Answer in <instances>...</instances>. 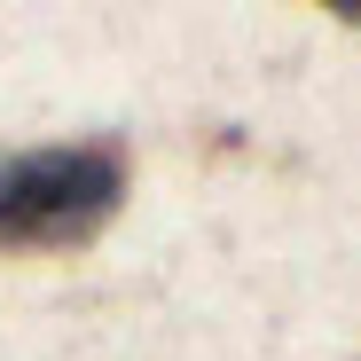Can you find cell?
Returning a JSON list of instances; mask_svg holds the SVG:
<instances>
[{"mask_svg":"<svg viewBox=\"0 0 361 361\" xmlns=\"http://www.w3.org/2000/svg\"><path fill=\"white\" fill-rule=\"evenodd\" d=\"M126 165L102 142H63V149H24L0 165V252H63L118 212Z\"/></svg>","mask_w":361,"mask_h":361,"instance_id":"obj_1","label":"cell"}]
</instances>
